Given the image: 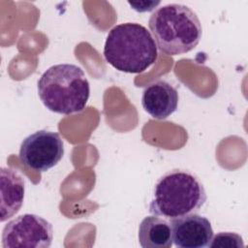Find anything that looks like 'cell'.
<instances>
[{"label": "cell", "mask_w": 248, "mask_h": 248, "mask_svg": "<svg viewBox=\"0 0 248 248\" xmlns=\"http://www.w3.org/2000/svg\"><path fill=\"white\" fill-rule=\"evenodd\" d=\"M139 241L143 248H170L172 245L171 227L156 215L142 219L139 226Z\"/></svg>", "instance_id": "obj_10"}, {"label": "cell", "mask_w": 248, "mask_h": 248, "mask_svg": "<svg viewBox=\"0 0 248 248\" xmlns=\"http://www.w3.org/2000/svg\"><path fill=\"white\" fill-rule=\"evenodd\" d=\"M207 196L200 178L189 170H172L157 181L149 211L172 219L199 211Z\"/></svg>", "instance_id": "obj_4"}, {"label": "cell", "mask_w": 248, "mask_h": 248, "mask_svg": "<svg viewBox=\"0 0 248 248\" xmlns=\"http://www.w3.org/2000/svg\"><path fill=\"white\" fill-rule=\"evenodd\" d=\"M1 215L4 222L18 212L24 200L23 177L13 168H1Z\"/></svg>", "instance_id": "obj_9"}, {"label": "cell", "mask_w": 248, "mask_h": 248, "mask_svg": "<svg viewBox=\"0 0 248 248\" xmlns=\"http://www.w3.org/2000/svg\"><path fill=\"white\" fill-rule=\"evenodd\" d=\"M177 90L166 80H156L142 91L141 106L155 119H166L178 106Z\"/></svg>", "instance_id": "obj_8"}, {"label": "cell", "mask_w": 248, "mask_h": 248, "mask_svg": "<svg viewBox=\"0 0 248 248\" xmlns=\"http://www.w3.org/2000/svg\"><path fill=\"white\" fill-rule=\"evenodd\" d=\"M208 247L215 248H243L244 243L242 237L231 232H222L217 233L208 244Z\"/></svg>", "instance_id": "obj_11"}, {"label": "cell", "mask_w": 248, "mask_h": 248, "mask_svg": "<svg viewBox=\"0 0 248 248\" xmlns=\"http://www.w3.org/2000/svg\"><path fill=\"white\" fill-rule=\"evenodd\" d=\"M53 237L52 225L45 218L26 213L20 215L4 227L2 247L48 248Z\"/></svg>", "instance_id": "obj_5"}, {"label": "cell", "mask_w": 248, "mask_h": 248, "mask_svg": "<svg viewBox=\"0 0 248 248\" xmlns=\"http://www.w3.org/2000/svg\"><path fill=\"white\" fill-rule=\"evenodd\" d=\"M64 155V144L59 134L46 130L26 137L19 148L23 165L36 171H46L58 164Z\"/></svg>", "instance_id": "obj_6"}, {"label": "cell", "mask_w": 248, "mask_h": 248, "mask_svg": "<svg viewBox=\"0 0 248 248\" xmlns=\"http://www.w3.org/2000/svg\"><path fill=\"white\" fill-rule=\"evenodd\" d=\"M104 56L120 72L140 74L156 62L158 50L154 38L143 25L125 22L115 25L108 32Z\"/></svg>", "instance_id": "obj_1"}, {"label": "cell", "mask_w": 248, "mask_h": 248, "mask_svg": "<svg viewBox=\"0 0 248 248\" xmlns=\"http://www.w3.org/2000/svg\"><path fill=\"white\" fill-rule=\"evenodd\" d=\"M172 242L180 248H203L213 237L209 220L199 214L190 213L170 221Z\"/></svg>", "instance_id": "obj_7"}, {"label": "cell", "mask_w": 248, "mask_h": 248, "mask_svg": "<svg viewBox=\"0 0 248 248\" xmlns=\"http://www.w3.org/2000/svg\"><path fill=\"white\" fill-rule=\"evenodd\" d=\"M38 94L47 109L68 115L83 110L90 96V85L80 67L57 64L39 78Z\"/></svg>", "instance_id": "obj_3"}, {"label": "cell", "mask_w": 248, "mask_h": 248, "mask_svg": "<svg viewBox=\"0 0 248 248\" xmlns=\"http://www.w3.org/2000/svg\"><path fill=\"white\" fill-rule=\"evenodd\" d=\"M157 47L167 55H179L194 49L202 39L197 14L182 4H168L155 10L148 20Z\"/></svg>", "instance_id": "obj_2"}]
</instances>
